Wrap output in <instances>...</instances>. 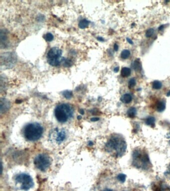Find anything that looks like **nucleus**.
<instances>
[{
    "mask_svg": "<svg viewBox=\"0 0 170 191\" xmlns=\"http://www.w3.org/2000/svg\"><path fill=\"white\" fill-rule=\"evenodd\" d=\"M107 152L116 157H121L124 154L127 148V144L122 137L118 135L112 136L106 144Z\"/></svg>",
    "mask_w": 170,
    "mask_h": 191,
    "instance_id": "nucleus-1",
    "label": "nucleus"
},
{
    "mask_svg": "<svg viewBox=\"0 0 170 191\" xmlns=\"http://www.w3.org/2000/svg\"><path fill=\"white\" fill-rule=\"evenodd\" d=\"M132 164L137 168L147 170L151 166L150 158L144 150L137 148L132 153Z\"/></svg>",
    "mask_w": 170,
    "mask_h": 191,
    "instance_id": "nucleus-2",
    "label": "nucleus"
},
{
    "mask_svg": "<svg viewBox=\"0 0 170 191\" xmlns=\"http://www.w3.org/2000/svg\"><path fill=\"white\" fill-rule=\"evenodd\" d=\"M43 128L38 123H31L25 127L23 134L27 141H36L42 137Z\"/></svg>",
    "mask_w": 170,
    "mask_h": 191,
    "instance_id": "nucleus-3",
    "label": "nucleus"
},
{
    "mask_svg": "<svg viewBox=\"0 0 170 191\" xmlns=\"http://www.w3.org/2000/svg\"><path fill=\"white\" fill-rule=\"evenodd\" d=\"M74 110L72 106L68 104L63 103L56 106L55 115L58 122L65 123L73 117Z\"/></svg>",
    "mask_w": 170,
    "mask_h": 191,
    "instance_id": "nucleus-4",
    "label": "nucleus"
},
{
    "mask_svg": "<svg viewBox=\"0 0 170 191\" xmlns=\"http://www.w3.org/2000/svg\"><path fill=\"white\" fill-rule=\"evenodd\" d=\"M62 51L58 47H52L48 51L47 54V62L52 66H57L62 61Z\"/></svg>",
    "mask_w": 170,
    "mask_h": 191,
    "instance_id": "nucleus-5",
    "label": "nucleus"
},
{
    "mask_svg": "<svg viewBox=\"0 0 170 191\" xmlns=\"http://www.w3.org/2000/svg\"><path fill=\"white\" fill-rule=\"evenodd\" d=\"M16 182L20 184V188L24 191H28L34 185L33 180L29 175L21 173L17 175L15 178Z\"/></svg>",
    "mask_w": 170,
    "mask_h": 191,
    "instance_id": "nucleus-6",
    "label": "nucleus"
},
{
    "mask_svg": "<svg viewBox=\"0 0 170 191\" xmlns=\"http://www.w3.org/2000/svg\"><path fill=\"white\" fill-rule=\"evenodd\" d=\"M35 167L40 171H46L51 165V161L48 156L46 154H39L37 156L34 160Z\"/></svg>",
    "mask_w": 170,
    "mask_h": 191,
    "instance_id": "nucleus-7",
    "label": "nucleus"
},
{
    "mask_svg": "<svg viewBox=\"0 0 170 191\" xmlns=\"http://www.w3.org/2000/svg\"><path fill=\"white\" fill-rule=\"evenodd\" d=\"M66 138V133L64 130H60L57 131L56 134V141L60 143L65 140Z\"/></svg>",
    "mask_w": 170,
    "mask_h": 191,
    "instance_id": "nucleus-8",
    "label": "nucleus"
},
{
    "mask_svg": "<svg viewBox=\"0 0 170 191\" xmlns=\"http://www.w3.org/2000/svg\"><path fill=\"white\" fill-rule=\"evenodd\" d=\"M10 107V103L6 99H1V113L6 111Z\"/></svg>",
    "mask_w": 170,
    "mask_h": 191,
    "instance_id": "nucleus-9",
    "label": "nucleus"
},
{
    "mask_svg": "<svg viewBox=\"0 0 170 191\" xmlns=\"http://www.w3.org/2000/svg\"><path fill=\"white\" fill-rule=\"evenodd\" d=\"M121 101L124 104H128L132 101V96L130 94L126 93L122 95L121 97Z\"/></svg>",
    "mask_w": 170,
    "mask_h": 191,
    "instance_id": "nucleus-10",
    "label": "nucleus"
},
{
    "mask_svg": "<svg viewBox=\"0 0 170 191\" xmlns=\"http://www.w3.org/2000/svg\"><path fill=\"white\" fill-rule=\"evenodd\" d=\"M154 191H170V187L165 184L155 186Z\"/></svg>",
    "mask_w": 170,
    "mask_h": 191,
    "instance_id": "nucleus-11",
    "label": "nucleus"
},
{
    "mask_svg": "<svg viewBox=\"0 0 170 191\" xmlns=\"http://www.w3.org/2000/svg\"><path fill=\"white\" fill-rule=\"evenodd\" d=\"M155 122L156 120L155 118L152 116H148V118H146L145 120V124L152 128L155 127Z\"/></svg>",
    "mask_w": 170,
    "mask_h": 191,
    "instance_id": "nucleus-12",
    "label": "nucleus"
},
{
    "mask_svg": "<svg viewBox=\"0 0 170 191\" xmlns=\"http://www.w3.org/2000/svg\"><path fill=\"white\" fill-rule=\"evenodd\" d=\"M156 109L157 111L159 113L164 111L166 109L165 102L163 101H159L158 102L156 106Z\"/></svg>",
    "mask_w": 170,
    "mask_h": 191,
    "instance_id": "nucleus-13",
    "label": "nucleus"
},
{
    "mask_svg": "<svg viewBox=\"0 0 170 191\" xmlns=\"http://www.w3.org/2000/svg\"><path fill=\"white\" fill-rule=\"evenodd\" d=\"M132 67L136 71H141L142 70V65L139 59H136L132 63Z\"/></svg>",
    "mask_w": 170,
    "mask_h": 191,
    "instance_id": "nucleus-14",
    "label": "nucleus"
},
{
    "mask_svg": "<svg viewBox=\"0 0 170 191\" xmlns=\"http://www.w3.org/2000/svg\"><path fill=\"white\" fill-rule=\"evenodd\" d=\"M131 70L128 67H123L121 71V75L124 78L128 77L131 75Z\"/></svg>",
    "mask_w": 170,
    "mask_h": 191,
    "instance_id": "nucleus-15",
    "label": "nucleus"
},
{
    "mask_svg": "<svg viewBox=\"0 0 170 191\" xmlns=\"http://www.w3.org/2000/svg\"><path fill=\"white\" fill-rule=\"evenodd\" d=\"M127 114L129 118H134L137 114V110L134 107H131L127 111Z\"/></svg>",
    "mask_w": 170,
    "mask_h": 191,
    "instance_id": "nucleus-16",
    "label": "nucleus"
},
{
    "mask_svg": "<svg viewBox=\"0 0 170 191\" xmlns=\"http://www.w3.org/2000/svg\"><path fill=\"white\" fill-rule=\"evenodd\" d=\"M89 23H90V21H89V20H87L86 19L82 20L79 23V28H80L81 29L85 28L88 27V26L89 25Z\"/></svg>",
    "mask_w": 170,
    "mask_h": 191,
    "instance_id": "nucleus-17",
    "label": "nucleus"
},
{
    "mask_svg": "<svg viewBox=\"0 0 170 191\" xmlns=\"http://www.w3.org/2000/svg\"><path fill=\"white\" fill-rule=\"evenodd\" d=\"M131 53L130 51L128 50H124L121 52V58L123 59H127L130 57Z\"/></svg>",
    "mask_w": 170,
    "mask_h": 191,
    "instance_id": "nucleus-18",
    "label": "nucleus"
},
{
    "mask_svg": "<svg viewBox=\"0 0 170 191\" xmlns=\"http://www.w3.org/2000/svg\"><path fill=\"white\" fill-rule=\"evenodd\" d=\"M162 87V84L161 82H160V81L156 80L153 82L152 87L154 89L159 90L161 89Z\"/></svg>",
    "mask_w": 170,
    "mask_h": 191,
    "instance_id": "nucleus-19",
    "label": "nucleus"
},
{
    "mask_svg": "<svg viewBox=\"0 0 170 191\" xmlns=\"http://www.w3.org/2000/svg\"><path fill=\"white\" fill-rule=\"evenodd\" d=\"M154 33H155V29H153L152 28H149L147 31H146L145 36L148 38H149V37H152Z\"/></svg>",
    "mask_w": 170,
    "mask_h": 191,
    "instance_id": "nucleus-20",
    "label": "nucleus"
},
{
    "mask_svg": "<svg viewBox=\"0 0 170 191\" xmlns=\"http://www.w3.org/2000/svg\"><path fill=\"white\" fill-rule=\"evenodd\" d=\"M62 95L66 99H70L73 97V93L69 91H65L62 93Z\"/></svg>",
    "mask_w": 170,
    "mask_h": 191,
    "instance_id": "nucleus-21",
    "label": "nucleus"
},
{
    "mask_svg": "<svg viewBox=\"0 0 170 191\" xmlns=\"http://www.w3.org/2000/svg\"><path fill=\"white\" fill-rule=\"evenodd\" d=\"M117 178L118 181L120 182L121 183H123L125 182L126 176L124 174H120L117 176Z\"/></svg>",
    "mask_w": 170,
    "mask_h": 191,
    "instance_id": "nucleus-22",
    "label": "nucleus"
},
{
    "mask_svg": "<svg viewBox=\"0 0 170 191\" xmlns=\"http://www.w3.org/2000/svg\"><path fill=\"white\" fill-rule=\"evenodd\" d=\"M136 85V80L134 78H131L128 81V87L130 89H132Z\"/></svg>",
    "mask_w": 170,
    "mask_h": 191,
    "instance_id": "nucleus-23",
    "label": "nucleus"
},
{
    "mask_svg": "<svg viewBox=\"0 0 170 191\" xmlns=\"http://www.w3.org/2000/svg\"><path fill=\"white\" fill-rule=\"evenodd\" d=\"M45 38L46 41H53V38H54V37H53L52 34L51 33H47L45 36Z\"/></svg>",
    "mask_w": 170,
    "mask_h": 191,
    "instance_id": "nucleus-24",
    "label": "nucleus"
},
{
    "mask_svg": "<svg viewBox=\"0 0 170 191\" xmlns=\"http://www.w3.org/2000/svg\"><path fill=\"white\" fill-rule=\"evenodd\" d=\"M165 174L167 175V176H169V177H170V165L169 167H168V169L167 171L165 173Z\"/></svg>",
    "mask_w": 170,
    "mask_h": 191,
    "instance_id": "nucleus-25",
    "label": "nucleus"
},
{
    "mask_svg": "<svg viewBox=\"0 0 170 191\" xmlns=\"http://www.w3.org/2000/svg\"><path fill=\"white\" fill-rule=\"evenodd\" d=\"M126 40H127V42H128L129 43H130V45H133V41H132L130 38L127 37V38H126Z\"/></svg>",
    "mask_w": 170,
    "mask_h": 191,
    "instance_id": "nucleus-26",
    "label": "nucleus"
},
{
    "mask_svg": "<svg viewBox=\"0 0 170 191\" xmlns=\"http://www.w3.org/2000/svg\"><path fill=\"white\" fill-rule=\"evenodd\" d=\"M118 49H119V46H118L117 43H115V44L114 45V50L115 51H117L118 50Z\"/></svg>",
    "mask_w": 170,
    "mask_h": 191,
    "instance_id": "nucleus-27",
    "label": "nucleus"
},
{
    "mask_svg": "<svg viewBox=\"0 0 170 191\" xmlns=\"http://www.w3.org/2000/svg\"><path fill=\"white\" fill-rule=\"evenodd\" d=\"M97 40L100 41H104V39L103 38V37H97Z\"/></svg>",
    "mask_w": 170,
    "mask_h": 191,
    "instance_id": "nucleus-28",
    "label": "nucleus"
},
{
    "mask_svg": "<svg viewBox=\"0 0 170 191\" xmlns=\"http://www.w3.org/2000/svg\"><path fill=\"white\" fill-rule=\"evenodd\" d=\"M119 67H116L114 69V71L115 73H117V72H118V71H119Z\"/></svg>",
    "mask_w": 170,
    "mask_h": 191,
    "instance_id": "nucleus-29",
    "label": "nucleus"
},
{
    "mask_svg": "<svg viewBox=\"0 0 170 191\" xmlns=\"http://www.w3.org/2000/svg\"><path fill=\"white\" fill-rule=\"evenodd\" d=\"M91 119H92V121H94L95 122V121H97V120H99V119L98 118H93Z\"/></svg>",
    "mask_w": 170,
    "mask_h": 191,
    "instance_id": "nucleus-30",
    "label": "nucleus"
},
{
    "mask_svg": "<svg viewBox=\"0 0 170 191\" xmlns=\"http://www.w3.org/2000/svg\"><path fill=\"white\" fill-rule=\"evenodd\" d=\"M163 28H164V25H161L159 27L158 29H159V31H161L162 29H163Z\"/></svg>",
    "mask_w": 170,
    "mask_h": 191,
    "instance_id": "nucleus-31",
    "label": "nucleus"
},
{
    "mask_svg": "<svg viewBox=\"0 0 170 191\" xmlns=\"http://www.w3.org/2000/svg\"><path fill=\"white\" fill-rule=\"evenodd\" d=\"M167 138H168V139H170V131L169 132V133H168L167 136Z\"/></svg>",
    "mask_w": 170,
    "mask_h": 191,
    "instance_id": "nucleus-32",
    "label": "nucleus"
},
{
    "mask_svg": "<svg viewBox=\"0 0 170 191\" xmlns=\"http://www.w3.org/2000/svg\"><path fill=\"white\" fill-rule=\"evenodd\" d=\"M103 191H113V190H111V189H105V190H103Z\"/></svg>",
    "mask_w": 170,
    "mask_h": 191,
    "instance_id": "nucleus-33",
    "label": "nucleus"
},
{
    "mask_svg": "<svg viewBox=\"0 0 170 191\" xmlns=\"http://www.w3.org/2000/svg\"><path fill=\"white\" fill-rule=\"evenodd\" d=\"M79 113L82 114V115H83V114H84V111L83 110V109H81V110H80V111H79Z\"/></svg>",
    "mask_w": 170,
    "mask_h": 191,
    "instance_id": "nucleus-34",
    "label": "nucleus"
},
{
    "mask_svg": "<svg viewBox=\"0 0 170 191\" xmlns=\"http://www.w3.org/2000/svg\"><path fill=\"white\" fill-rule=\"evenodd\" d=\"M167 97L170 96V90L168 92L167 94Z\"/></svg>",
    "mask_w": 170,
    "mask_h": 191,
    "instance_id": "nucleus-35",
    "label": "nucleus"
}]
</instances>
